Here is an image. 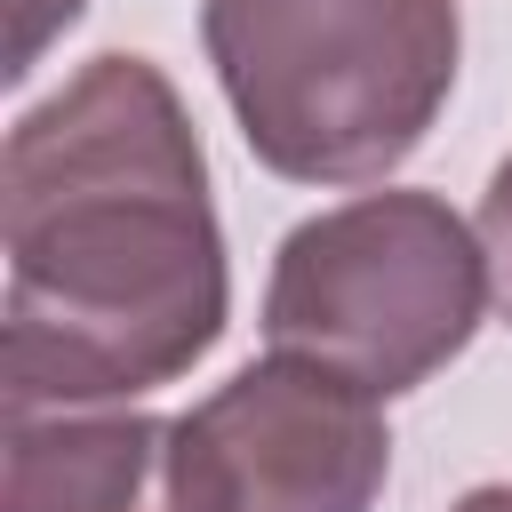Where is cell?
Instances as JSON below:
<instances>
[{"mask_svg":"<svg viewBox=\"0 0 512 512\" xmlns=\"http://www.w3.org/2000/svg\"><path fill=\"white\" fill-rule=\"evenodd\" d=\"M8 408H128L192 376L232 320L208 152L152 56L104 48L0 152Z\"/></svg>","mask_w":512,"mask_h":512,"instance_id":"1","label":"cell"},{"mask_svg":"<svg viewBox=\"0 0 512 512\" xmlns=\"http://www.w3.org/2000/svg\"><path fill=\"white\" fill-rule=\"evenodd\" d=\"M240 144L288 184H384L448 112L456 0H200Z\"/></svg>","mask_w":512,"mask_h":512,"instance_id":"2","label":"cell"},{"mask_svg":"<svg viewBox=\"0 0 512 512\" xmlns=\"http://www.w3.org/2000/svg\"><path fill=\"white\" fill-rule=\"evenodd\" d=\"M496 280L480 224L440 192H352L304 216L264 280V344L304 352L376 400L440 376L488 320Z\"/></svg>","mask_w":512,"mask_h":512,"instance_id":"3","label":"cell"},{"mask_svg":"<svg viewBox=\"0 0 512 512\" xmlns=\"http://www.w3.org/2000/svg\"><path fill=\"white\" fill-rule=\"evenodd\" d=\"M384 400L304 352H264L176 416V512H376Z\"/></svg>","mask_w":512,"mask_h":512,"instance_id":"4","label":"cell"},{"mask_svg":"<svg viewBox=\"0 0 512 512\" xmlns=\"http://www.w3.org/2000/svg\"><path fill=\"white\" fill-rule=\"evenodd\" d=\"M0 512H176V416L8 408Z\"/></svg>","mask_w":512,"mask_h":512,"instance_id":"5","label":"cell"},{"mask_svg":"<svg viewBox=\"0 0 512 512\" xmlns=\"http://www.w3.org/2000/svg\"><path fill=\"white\" fill-rule=\"evenodd\" d=\"M480 248H488L496 312L512 320V152L496 160V176H488V192H480Z\"/></svg>","mask_w":512,"mask_h":512,"instance_id":"6","label":"cell"},{"mask_svg":"<svg viewBox=\"0 0 512 512\" xmlns=\"http://www.w3.org/2000/svg\"><path fill=\"white\" fill-rule=\"evenodd\" d=\"M80 8L88 0H16V40H8V80H24L40 56H48V40H64L72 24H80Z\"/></svg>","mask_w":512,"mask_h":512,"instance_id":"7","label":"cell"},{"mask_svg":"<svg viewBox=\"0 0 512 512\" xmlns=\"http://www.w3.org/2000/svg\"><path fill=\"white\" fill-rule=\"evenodd\" d=\"M448 512H512V480H488V488H464Z\"/></svg>","mask_w":512,"mask_h":512,"instance_id":"8","label":"cell"}]
</instances>
